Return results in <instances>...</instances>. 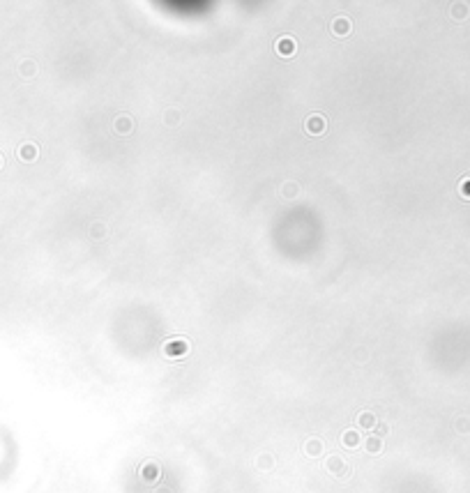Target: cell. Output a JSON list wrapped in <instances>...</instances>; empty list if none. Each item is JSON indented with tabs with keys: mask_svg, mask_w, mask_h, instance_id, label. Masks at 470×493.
<instances>
[{
	"mask_svg": "<svg viewBox=\"0 0 470 493\" xmlns=\"http://www.w3.org/2000/svg\"><path fill=\"white\" fill-rule=\"evenodd\" d=\"M332 30H334L337 35H348L350 33V21L346 17H337L334 21H332Z\"/></svg>",
	"mask_w": 470,
	"mask_h": 493,
	"instance_id": "obj_3",
	"label": "cell"
},
{
	"mask_svg": "<svg viewBox=\"0 0 470 493\" xmlns=\"http://www.w3.org/2000/svg\"><path fill=\"white\" fill-rule=\"evenodd\" d=\"M461 189H463V194H466V196H468V198H470V182H463V187H461Z\"/></svg>",
	"mask_w": 470,
	"mask_h": 493,
	"instance_id": "obj_10",
	"label": "cell"
},
{
	"mask_svg": "<svg viewBox=\"0 0 470 493\" xmlns=\"http://www.w3.org/2000/svg\"><path fill=\"white\" fill-rule=\"evenodd\" d=\"M371 422H374V420H371V415H369V413H366V415H362V417H360V424H362V426H364V424H366V426H369V424H371Z\"/></svg>",
	"mask_w": 470,
	"mask_h": 493,
	"instance_id": "obj_6",
	"label": "cell"
},
{
	"mask_svg": "<svg viewBox=\"0 0 470 493\" xmlns=\"http://www.w3.org/2000/svg\"><path fill=\"white\" fill-rule=\"evenodd\" d=\"M164 352L166 355H182V352H187V344L184 341H168Z\"/></svg>",
	"mask_w": 470,
	"mask_h": 493,
	"instance_id": "obj_4",
	"label": "cell"
},
{
	"mask_svg": "<svg viewBox=\"0 0 470 493\" xmlns=\"http://www.w3.org/2000/svg\"><path fill=\"white\" fill-rule=\"evenodd\" d=\"M295 192H297V187H295V185H286V187H284V194H286V196H288V194L293 196Z\"/></svg>",
	"mask_w": 470,
	"mask_h": 493,
	"instance_id": "obj_8",
	"label": "cell"
},
{
	"mask_svg": "<svg viewBox=\"0 0 470 493\" xmlns=\"http://www.w3.org/2000/svg\"><path fill=\"white\" fill-rule=\"evenodd\" d=\"M115 129H118L120 134L131 132V118H127V115H120V118L115 120Z\"/></svg>",
	"mask_w": 470,
	"mask_h": 493,
	"instance_id": "obj_5",
	"label": "cell"
},
{
	"mask_svg": "<svg viewBox=\"0 0 470 493\" xmlns=\"http://www.w3.org/2000/svg\"><path fill=\"white\" fill-rule=\"evenodd\" d=\"M35 155H37L35 148H26V150H23V157H28V159H30V157L35 159Z\"/></svg>",
	"mask_w": 470,
	"mask_h": 493,
	"instance_id": "obj_7",
	"label": "cell"
},
{
	"mask_svg": "<svg viewBox=\"0 0 470 493\" xmlns=\"http://www.w3.org/2000/svg\"><path fill=\"white\" fill-rule=\"evenodd\" d=\"M305 127H307V132H311V134H323V132H325V127H327V120H325L323 115L313 113V115H309V118H307Z\"/></svg>",
	"mask_w": 470,
	"mask_h": 493,
	"instance_id": "obj_1",
	"label": "cell"
},
{
	"mask_svg": "<svg viewBox=\"0 0 470 493\" xmlns=\"http://www.w3.org/2000/svg\"><path fill=\"white\" fill-rule=\"evenodd\" d=\"M277 53L284 55V58L295 55V39H293V37H281V39H277Z\"/></svg>",
	"mask_w": 470,
	"mask_h": 493,
	"instance_id": "obj_2",
	"label": "cell"
},
{
	"mask_svg": "<svg viewBox=\"0 0 470 493\" xmlns=\"http://www.w3.org/2000/svg\"><path fill=\"white\" fill-rule=\"evenodd\" d=\"M343 440H348V445H355V433H346Z\"/></svg>",
	"mask_w": 470,
	"mask_h": 493,
	"instance_id": "obj_9",
	"label": "cell"
}]
</instances>
